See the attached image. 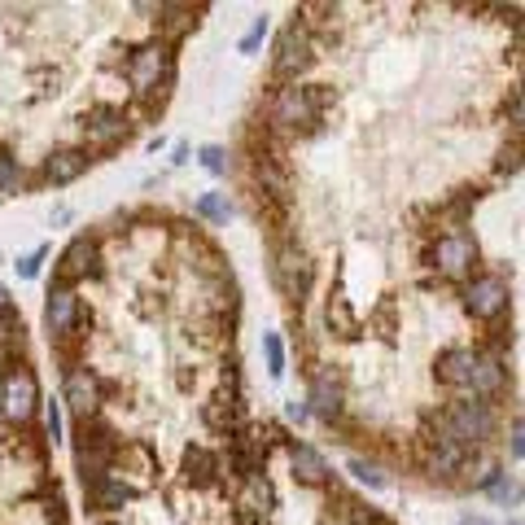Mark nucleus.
Here are the masks:
<instances>
[{
  "mask_svg": "<svg viewBox=\"0 0 525 525\" xmlns=\"http://www.w3.org/2000/svg\"><path fill=\"white\" fill-rule=\"evenodd\" d=\"M328 114V93L319 84H276L271 101H267V132L271 136H315L324 127Z\"/></svg>",
  "mask_w": 525,
  "mask_h": 525,
  "instance_id": "obj_1",
  "label": "nucleus"
},
{
  "mask_svg": "<svg viewBox=\"0 0 525 525\" xmlns=\"http://www.w3.org/2000/svg\"><path fill=\"white\" fill-rule=\"evenodd\" d=\"M495 403L486 399H456L447 403L442 412L429 416V429L424 438H438V442H451V447H469V451H481L490 438H495Z\"/></svg>",
  "mask_w": 525,
  "mask_h": 525,
  "instance_id": "obj_2",
  "label": "nucleus"
},
{
  "mask_svg": "<svg viewBox=\"0 0 525 525\" xmlns=\"http://www.w3.org/2000/svg\"><path fill=\"white\" fill-rule=\"evenodd\" d=\"M123 79H127L132 97L145 105V109L162 105V97L175 88V44H166V40H149V44L132 49L127 52V70H123Z\"/></svg>",
  "mask_w": 525,
  "mask_h": 525,
  "instance_id": "obj_3",
  "label": "nucleus"
},
{
  "mask_svg": "<svg viewBox=\"0 0 525 525\" xmlns=\"http://www.w3.org/2000/svg\"><path fill=\"white\" fill-rule=\"evenodd\" d=\"M315 49H319L315 31L307 27V18H303V13H294V18H289V27H285V31H280V40H276V57H271L276 79H280V84H298V79L311 70Z\"/></svg>",
  "mask_w": 525,
  "mask_h": 525,
  "instance_id": "obj_4",
  "label": "nucleus"
},
{
  "mask_svg": "<svg viewBox=\"0 0 525 525\" xmlns=\"http://www.w3.org/2000/svg\"><path fill=\"white\" fill-rule=\"evenodd\" d=\"M40 381H36V372L27 364H9L4 368V376H0V412L4 420L13 424V429H31V420L40 412Z\"/></svg>",
  "mask_w": 525,
  "mask_h": 525,
  "instance_id": "obj_5",
  "label": "nucleus"
},
{
  "mask_svg": "<svg viewBox=\"0 0 525 525\" xmlns=\"http://www.w3.org/2000/svg\"><path fill=\"white\" fill-rule=\"evenodd\" d=\"M271 280H276L280 298H289V303L303 311V303L311 298V289H315L311 254H307L298 241H280V246H276V262H271Z\"/></svg>",
  "mask_w": 525,
  "mask_h": 525,
  "instance_id": "obj_6",
  "label": "nucleus"
},
{
  "mask_svg": "<svg viewBox=\"0 0 525 525\" xmlns=\"http://www.w3.org/2000/svg\"><path fill=\"white\" fill-rule=\"evenodd\" d=\"M460 303H464V311H469L472 319L495 324V319H504L508 307H513V285H508L499 271H477L472 280L460 285Z\"/></svg>",
  "mask_w": 525,
  "mask_h": 525,
  "instance_id": "obj_7",
  "label": "nucleus"
},
{
  "mask_svg": "<svg viewBox=\"0 0 525 525\" xmlns=\"http://www.w3.org/2000/svg\"><path fill=\"white\" fill-rule=\"evenodd\" d=\"M429 267H433L438 276L464 285V280H472V276L481 271V250H477V241H472L469 232H442V237L429 246Z\"/></svg>",
  "mask_w": 525,
  "mask_h": 525,
  "instance_id": "obj_8",
  "label": "nucleus"
},
{
  "mask_svg": "<svg viewBox=\"0 0 525 525\" xmlns=\"http://www.w3.org/2000/svg\"><path fill=\"white\" fill-rule=\"evenodd\" d=\"M132 109L127 105H93L88 109V118H84V132H88V154H109V149H118V145H127L132 141Z\"/></svg>",
  "mask_w": 525,
  "mask_h": 525,
  "instance_id": "obj_9",
  "label": "nucleus"
},
{
  "mask_svg": "<svg viewBox=\"0 0 525 525\" xmlns=\"http://www.w3.org/2000/svg\"><path fill=\"white\" fill-rule=\"evenodd\" d=\"M101 241L93 237V232H79V237H70V246L61 250V259L52 267V280L49 285H66V289H75L79 280H88V276H101Z\"/></svg>",
  "mask_w": 525,
  "mask_h": 525,
  "instance_id": "obj_10",
  "label": "nucleus"
},
{
  "mask_svg": "<svg viewBox=\"0 0 525 525\" xmlns=\"http://www.w3.org/2000/svg\"><path fill=\"white\" fill-rule=\"evenodd\" d=\"M101 376H97V368H88L84 359L79 364H66V376H61V403L70 408V416L75 420H88L101 412Z\"/></svg>",
  "mask_w": 525,
  "mask_h": 525,
  "instance_id": "obj_11",
  "label": "nucleus"
},
{
  "mask_svg": "<svg viewBox=\"0 0 525 525\" xmlns=\"http://www.w3.org/2000/svg\"><path fill=\"white\" fill-rule=\"evenodd\" d=\"M303 403H307V412H311L315 420L342 424V416H346V385H342V376H337L333 368H315L311 376H307Z\"/></svg>",
  "mask_w": 525,
  "mask_h": 525,
  "instance_id": "obj_12",
  "label": "nucleus"
},
{
  "mask_svg": "<svg viewBox=\"0 0 525 525\" xmlns=\"http://www.w3.org/2000/svg\"><path fill=\"white\" fill-rule=\"evenodd\" d=\"M44 328H49L52 342L79 337V328H84V298H79V289L49 285V298H44Z\"/></svg>",
  "mask_w": 525,
  "mask_h": 525,
  "instance_id": "obj_13",
  "label": "nucleus"
},
{
  "mask_svg": "<svg viewBox=\"0 0 525 525\" xmlns=\"http://www.w3.org/2000/svg\"><path fill=\"white\" fill-rule=\"evenodd\" d=\"M477 368H481V346H447V351H438V359H433V376H438L442 385L469 394L472 381H477Z\"/></svg>",
  "mask_w": 525,
  "mask_h": 525,
  "instance_id": "obj_14",
  "label": "nucleus"
},
{
  "mask_svg": "<svg viewBox=\"0 0 525 525\" xmlns=\"http://www.w3.org/2000/svg\"><path fill=\"white\" fill-rule=\"evenodd\" d=\"M472 456H477V451H469V447H451V442L424 438L420 469H424V477H433V481H451V477H464V469H469Z\"/></svg>",
  "mask_w": 525,
  "mask_h": 525,
  "instance_id": "obj_15",
  "label": "nucleus"
},
{
  "mask_svg": "<svg viewBox=\"0 0 525 525\" xmlns=\"http://www.w3.org/2000/svg\"><path fill=\"white\" fill-rule=\"evenodd\" d=\"M88 166H93V154H88L84 145H61V149H52V154L44 158V166H40V184L66 189V184H75Z\"/></svg>",
  "mask_w": 525,
  "mask_h": 525,
  "instance_id": "obj_16",
  "label": "nucleus"
},
{
  "mask_svg": "<svg viewBox=\"0 0 525 525\" xmlns=\"http://www.w3.org/2000/svg\"><path fill=\"white\" fill-rule=\"evenodd\" d=\"M285 451H289V469H294V477H298L303 486H328V481H333L328 460L315 451L311 442H298V438H289V442H285Z\"/></svg>",
  "mask_w": 525,
  "mask_h": 525,
  "instance_id": "obj_17",
  "label": "nucleus"
},
{
  "mask_svg": "<svg viewBox=\"0 0 525 525\" xmlns=\"http://www.w3.org/2000/svg\"><path fill=\"white\" fill-rule=\"evenodd\" d=\"M202 424H206L210 433H219V438H232L246 420H241V394H228V390H219L214 399L202 403Z\"/></svg>",
  "mask_w": 525,
  "mask_h": 525,
  "instance_id": "obj_18",
  "label": "nucleus"
},
{
  "mask_svg": "<svg viewBox=\"0 0 525 525\" xmlns=\"http://www.w3.org/2000/svg\"><path fill=\"white\" fill-rule=\"evenodd\" d=\"M184 477H189V486H198V490L219 486V477H223V460H219V451H210V447H202V442L184 447Z\"/></svg>",
  "mask_w": 525,
  "mask_h": 525,
  "instance_id": "obj_19",
  "label": "nucleus"
},
{
  "mask_svg": "<svg viewBox=\"0 0 525 525\" xmlns=\"http://www.w3.org/2000/svg\"><path fill=\"white\" fill-rule=\"evenodd\" d=\"M84 495H88V508H93V513H118V508L132 499V486H127L118 472H109L101 481L84 486Z\"/></svg>",
  "mask_w": 525,
  "mask_h": 525,
  "instance_id": "obj_20",
  "label": "nucleus"
},
{
  "mask_svg": "<svg viewBox=\"0 0 525 525\" xmlns=\"http://www.w3.org/2000/svg\"><path fill=\"white\" fill-rule=\"evenodd\" d=\"M324 324H328L337 337H346V342L359 337V315H355L351 298H346L342 289H328V298H324Z\"/></svg>",
  "mask_w": 525,
  "mask_h": 525,
  "instance_id": "obj_21",
  "label": "nucleus"
},
{
  "mask_svg": "<svg viewBox=\"0 0 525 525\" xmlns=\"http://www.w3.org/2000/svg\"><path fill=\"white\" fill-rule=\"evenodd\" d=\"M27 346V328H22V315L13 311H0V359H9V355H18Z\"/></svg>",
  "mask_w": 525,
  "mask_h": 525,
  "instance_id": "obj_22",
  "label": "nucleus"
},
{
  "mask_svg": "<svg viewBox=\"0 0 525 525\" xmlns=\"http://www.w3.org/2000/svg\"><path fill=\"white\" fill-rule=\"evenodd\" d=\"M193 210H198L202 219H210V223H228V214H232V202H228V193H202Z\"/></svg>",
  "mask_w": 525,
  "mask_h": 525,
  "instance_id": "obj_23",
  "label": "nucleus"
},
{
  "mask_svg": "<svg viewBox=\"0 0 525 525\" xmlns=\"http://www.w3.org/2000/svg\"><path fill=\"white\" fill-rule=\"evenodd\" d=\"M262 359H267V372L276 381L285 376V342H280V333H262Z\"/></svg>",
  "mask_w": 525,
  "mask_h": 525,
  "instance_id": "obj_24",
  "label": "nucleus"
},
{
  "mask_svg": "<svg viewBox=\"0 0 525 525\" xmlns=\"http://www.w3.org/2000/svg\"><path fill=\"white\" fill-rule=\"evenodd\" d=\"M22 189V162L0 149V193H18Z\"/></svg>",
  "mask_w": 525,
  "mask_h": 525,
  "instance_id": "obj_25",
  "label": "nucleus"
},
{
  "mask_svg": "<svg viewBox=\"0 0 525 525\" xmlns=\"http://www.w3.org/2000/svg\"><path fill=\"white\" fill-rule=\"evenodd\" d=\"M495 504H517L521 499V486H517V477H508V472H499L495 481H490V490H486Z\"/></svg>",
  "mask_w": 525,
  "mask_h": 525,
  "instance_id": "obj_26",
  "label": "nucleus"
},
{
  "mask_svg": "<svg viewBox=\"0 0 525 525\" xmlns=\"http://www.w3.org/2000/svg\"><path fill=\"white\" fill-rule=\"evenodd\" d=\"M351 472H355L364 486H372V490H385V486H390V477L381 472V464H372V460H351Z\"/></svg>",
  "mask_w": 525,
  "mask_h": 525,
  "instance_id": "obj_27",
  "label": "nucleus"
},
{
  "mask_svg": "<svg viewBox=\"0 0 525 525\" xmlns=\"http://www.w3.org/2000/svg\"><path fill=\"white\" fill-rule=\"evenodd\" d=\"M198 162L206 166L210 175H223V171H228V149H223V145H202Z\"/></svg>",
  "mask_w": 525,
  "mask_h": 525,
  "instance_id": "obj_28",
  "label": "nucleus"
},
{
  "mask_svg": "<svg viewBox=\"0 0 525 525\" xmlns=\"http://www.w3.org/2000/svg\"><path fill=\"white\" fill-rule=\"evenodd\" d=\"M44 254H49V250L40 246V250H31L27 259H18V262H13V267H18V276H22V280H36V276H40V262H44Z\"/></svg>",
  "mask_w": 525,
  "mask_h": 525,
  "instance_id": "obj_29",
  "label": "nucleus"
},
{
  "mask_svg": "<svg viewBox=\"0 0 525 525\" xmlns=\"http://www.w3.org/2000/svg\"><path fill=\"white\" fill-rule=\"evenodd\" d=\"M262 36H267V18H254V22H250V31L241 36V52H254L262 44Z\"/></svg>",
  "mask_w": 525,
  "mask_h": 525,
  "instance_id": "obj_30",
  "label": "nucleus"
},
{
  "mask_svg": "<svg viewBox=\"0 0 525 525\" xmlns=\"http://www.w3.org/2000/svg\"><path fill=\"white\" fill-rule=\"evenodd\" d=\"M44 429H49V438H44V442H61V408H57V403H49V408H44Z\"/></svg>",
  "mask_w": 525,
  "mask_h": 525,
  "instance_id": "obj_31",
  "label": "nucleus"
},
{
  "mask_svg": "<svg viewBox=\"0 0 525 525\" xmlns=\"http://www.w3.org/2000/svg\"><path fill=\"white\" fill-rule=\"evenodd\" d=\"M508 451H513V460L521 464V456H525V442H521V416H513V424H508Z\"/></svg>",
  "mask_w": 525,
  "mask_h": 525,
  "instance_id": "obj_32",
  "label": "nucleus"
},
{
  "mask_svg": "<svg viewBox=\"0 0 525 525\" xmlns=\"http://www.w3.org/2000/svg\"><path fill=\"white\" fill-rule=\"evenodd\" d=\"M285 416L298 420V424H307V420H311V412H307V403H303V399H289V403H285Z\"/></svg>",
  "mask_w": 525,
  "mask_h": 525,
  "instance_id": "obj_33",
  "label": "nucleus"
},
{
  "mask_svg": "<svg viewBox=\"0 0 525 525\" xmlns=\"http://www.w3.org/2000/svg\"><path fill=\"white\" fill-rule=\"evenodd\" d=\"M184 162H189V145H184V141H180V145H175V149H171V166H184Z\"/></svg>",
  "mask_w": 525,
  "mask_h": 525,
  "instance_id": "obj_34",
  "label": "nucleus"
},
{
  "mask_svg": "<svg viewBox=\"0 0 525 525\" xmlns=\"http://www.w3.org/2000/svg\"><path fill=\"white\" fill-rule=\"evenodd\" d=\"M9 307H13V298H9V289L0 285V311H9Z\"/></svg>",
  "mask_w": 525,
  "mask_h": 525,
  "instance_id": "obj_35",
  "label": "nucleus"
},
{
  "mask_svg": "<svg viewBox=\"0 0 525 525\" xmlns=\"http://www.w3.org/2000/svg\"><path fill=\"white\" fill-rule=\"evenodd\" d=\"M460 525H490L486 517H460Z\"/></svg>",
  "mask_w": 525,
  "mask_h": 525,
  "instance_id": "obj_36",
  "label": "nucleus"
},
{
  "mask_svg": "<svg viewBox=\"0 0 525 525\" xmlns=\"http://www.w3.org/2000/svg\"><path fill=\"white\" fill-rule=\"evenodd\" d=\"M508 525H521V517H513V521H508Z\"/></svg>",
  "mask_w": 525,
  "mask_h": 525,
  "instance_id": "obj_37",
  "label": "nucleus"
}]
</instances>
